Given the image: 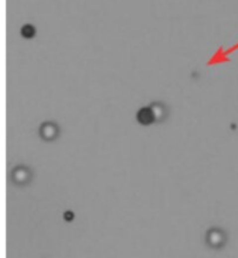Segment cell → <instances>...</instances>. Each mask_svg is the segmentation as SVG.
Returning <instances> with one entry per match:
<instances>
[{
    "mask_svg": "<svg viewBox=\"0 0 238 258\" xmlns=\"http://www.w3.org/2000/svg\"><path fill=\"white\" fill-rule=\"evenodd\" d=\"M228 235L227 231L223 230L222 228H210L209 230L205 233V243L211 249H222L227 244Z\"/></svg>",
    "mask_w": 238,
    "mask_h": 258,
    "instance_id": "1",
    "label": "cell"
},
{
    "mask_svg": "<svg viewBox=\"0 0 238 258\" xmlns=\"http://www.w3.org/2000/svg\"><path fill=\"white\" fill-rule=\"evenodd\" d=\"M32 178H33V172L28 167L17 166L12 169L11 181L18 187H25V185L29 184Z\"/></svg>",
    "mask_w": 238,
    "mask_h": 258,
    "instance_id": "2",
    "label": "cell"
},
{
    "mask_svg": "<svg viewBox=\"0 0 238 258\" xmlns=\"http://www.w3.org/2000/svg\"><path fill=\"white\" fill-rule=\"evenodd\" d=\"M59 134H60V128L54 122H44L39 128V135L46 142L54 141L55 139H58Z\"/></svg>",
    "mask_w": 238,
    "mask_h": 258,
    "instance_id": "3",
    "label": "cell"
},
{
    "mask_svg": "<svg viewBox=\"0 0 238 258\" xmlns=\"http://www.w3.org/2000/svg\"><path fill=\"white\" fill-rule=\"evenodd\" d=\"M136 120H138L140 125L143 126H149L156 122V116L152 106L142 107V108L136 113Z\"/></svg>",
    "mask_w": 238,
    "mask_h": 258,
    "instance_id": "4",
    "label": "cell"
},
{
    "mask_svg": "<svg viewBox=\"0 0 238 258\" xmlns=\"http://www.w3.org/2000/svg\"><path fill=\"white\" fill-rule=\"evenodd\" d=\"M156 116V122H162L168 116V108L162 102H154L152 104Z\"/></svg>",
    "mask_w": 238,
    "mask_h": 258,
    "instance_id": "5",
    "label": "cell"
},
{
    "mask_svg": "<svg viewBox=\"0 0 238 258\" xmlns=\"http://www.w3.org/2000/svg\"><path fill=\"white\" fill-rule=\"evenodd\" d=\"M20 33L25 39H32L35 35V27L31 24H26L21 27Z\"/></svg>",
    "mask_w": 238,
    "mask_h": 258,
    "instance_id": "6",
    "label": "cell"
},
{
    "mask_svg": "<svg viewBox=\"0 0 238 258\" xmlns=\"http://www.w3.org/2000/svg\"><path fill=\"white\" fill-rule=\"evenodd\" d=\"M64 218L66 221H73V218H74V214L72 211H66L64 214Z\"/></svg>",
    "mask_w": 238,
    "mask_h": 258,
    "instance_id": "7",
    "label": "cell"
}]
</instances>
